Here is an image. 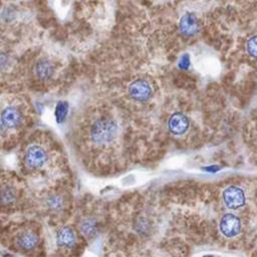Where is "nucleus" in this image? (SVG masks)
Wrapping results in <instances>:
<instances>
[{"label": "nucleus", "instance_id": "1", "mask_svg": "<svg viewBox=\"0 0 257 257\" xmlns=\"http://www.w3.org/2000/svg\"><path fill=\"white\" fill-rule=\"evenodd\" d=\"M117 125L114 120L108 117H100L96 119L90 127V138L98 145L110 143L117 135Z\"/></svg>", "mask_w": 257, "mask_h": 257}, {"label": "nucleus", "instance_id": "2", "mask_svg": "<svg viewBox=\"0 0 257 257\" xmlns=\"http://www.w3.org/2000/svg\"><path fill=\"white\" fill-rule=\"evenodd\" d=\"M48 161V153L41 145L34 144L28 146L24 154L25 167L32 171L42 169Z\"/></svg>", "mask_w": 257, "mask_h": 257}, {"label": "nucleus", "instance_id": "3", "mask_svg": "<svg viewBox=\"0 0 257 257\" xmlns=\"http://www.w3.org/2000/svg\"><path fill=\"white\" fill-rule=\"evenodd\" d=\"M39 235L34 230L26 228L20 230L15 236V245L18 249L23 251H31L39 244Z\"/></svg>", "mask_w": 257, "mask_h": 257}, {"label": "nucleus", "instance_id": "4", "mask_svg": "<svg viewBox=\"0 0 257 257\" xmlns=\"http://www.w3.org/2000/svg\"><path fill=\"white\" fill-rule=\"evenodd\" d=\"M246 197L242 189L236 186H230L223 192V202L229 209L236 210L245 204Z\"/></svg>", "mask_w": 257, "mask_h": 257}, {"label": "nucleus", "instance_id": "5", "mask_svg": "<svg viewBox=\"0 0 257 257\" xmlns=\"http://www.w3.org/2000/svg\"><path fill=\"white\" fill-rule=\"evenodd\" d=\"M22 112L15 106H7L1 113L2 132L17 128L22 123Z\"/></svg>", "mask_w": 257, "mask_h": 257}, {"label": "nucleus", "instance_id": "6", "mask_svg": "<svg viewBox=\"0 0 257 257\" xmlns=\"http://www.w3.org/2000/svg\"><path fill=\"white\" fill-rule=\"evenodd\" d=\"M67 199L63 192H50L44 198V207L51 214H59L64 210Z\"/></svg>", "mask_w": 257, "mask_h": 257}, {"label": "nucleus", "instance_id": "7", "mask_svg": "<svg viewBox=\"0 0 257 257\" xmlns=\"http://www.w3.org/2000/svg\"><path fill=\"white\" fill-rule=\"evenodd\" d=\"M130 96L137 101H145L152 94V87L145 79H138L133 81L128 86Z\"/></svg>", "mask_w": 257, "mask_h": 257}, {"label": "nucleus", "instance_id": "8", "mask_svg": "<svg viewBox=\"0 0 257 257\" xmlns=\"http://www.w3.org/2000/svg\"><path fill=\"white\" fill-rule=\"evenodd\" d=\"M219 227L221 233L224 236L231 238L240 232L241 221L237 216L233 214H226L221 218Z\"/></svg>", "mask_w": 257, "mask_h": 257}, {"label": "nucleus", "instance_id": "9", "mask_svg": "<svg viewBox=\"0 0 257 257\" xmlns=\"http://www.w3.org/2000/svg\"><path fill=\"white\" fill-rule=\"evenodd\" d=\"M179 27L183 35L193 36L199 31L200 23L197 16L194 13L187 12L181 17Z\"/></svg>", "mask_w": 257, "mask_h": 257}, {"label": "nucleus", "instance_id": "10", "mask_svg": "<svg viewBox=\"0 0 257 257\" xmlns=\"http://www.w3.org/2000/svg\"><path fill=\"white\" fill-rule=\"evenodd\" d=\"M169 131L175 136H181L185 134L189 127V119L182 112L173 113L168 121Z\"/></svg>", "mask_w": 257, "mask_h": 257}, {"label": "nucleus", "instance_id": "11", "mask_svg": "<svg viewBox=\"0 0 257 257\" xmlns=\"http://www.w3.org/2000/svg\"><path fill=\"white\" fill-rule=\"evenodd\" d=\"M56 242L58 247L69 249L75 246L77 239L76 234L70 227H63L61 228L56 235Z\"/></svg>", "mask_w": 257, "mask_h": 257}, {"label": "nucleus", "instance_id": "12", "mask_svg": "<svg viewBox=\"0 0 257 257\" xmlns=\"http://www.w3.org/2000/svg\"><path fill=\"white\" fill-rule=\"evenodd\" d=\"M34 71H35V74L38 79L47 80L53 75L54 66L51 63V61H49L46 58H42L36 63Z\"/></svg>", "mask_w": 257, "mask_h": 257}, {"label": "nucleus", "instance_id": "13", "mask_svg": "<svg viewBox=\"0 0 257 257\" xmlns=\"http://www.w3.org/2000/svg\"><path fill=\"white\" fill-rule=\"evenodd\" d=\"M1 200L4 204H11L16 200V190L8 185H4L1 191Z\"/></svg>", "mask_w": 257, "mask_h": 257}, {"label": "nucleus", "instance_id": "14", "mask_svg": "<svg viewBox=\"0 0 257 257\" xmlns=\"http://www.w3.org/2000/svg\"><path fill=\"white\" fill-rule=\"evenodd\" d=\"M81 232L82 234L86 235V236H91L95 233L96 231V226H95V222L91 219H86L81 223L80 226Z\"/></svg>", "mask_w": 257, "mask_h": 257}, {"label": "nucleus", "instance_id": "15", "mask_svg": "<svg viewBox=\"0 0 257 257\" xmlns=\"http://www.w3.org/2000/svg\"><path fill=\"white\" fill-rule=\"evenodd\" d=\"M247 51L251 56L257 58V35L252 36L247 41Z\"/></svg>", "mask_w": 257, "mask_h": 257}]
</instances>
